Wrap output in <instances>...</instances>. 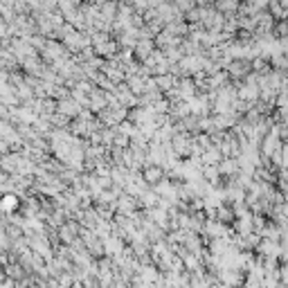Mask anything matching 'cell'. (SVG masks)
<instances>
[{
    "instance_id": "obj_2",
    "label": "cell",
    "mask_w": 288,
    "mask_h": 288,
    "mask_svg": "<svg viewBox=\"0 0 288 288\" xmlns=\"http://www.w3.org/2000/svg\"><path fill=\"white\" fill-rule=\"evenodd\" d=\"M279 2H282V7H284V9H286V12H288V0H279Z\"/></svg>"
},
{
    "instance_id": "obj_4",
    "label": "cell",
    "mask_w": 288,
    "mask_h": 288,
    "mask_svg": "<svg viewBox=\"0 0 288 288\" xmlns=\"http://www.w3.org/2000/svg\"><path fill=\"white\" fill-rule=\"evenodd\" d=\"M250 288H256V286H250Z\"/></svg>"
},
{
    "instance_id": "obj_1",
    "label": "cell",
    "mask_w": 288,
    "mask_h": 288,
    "mask_svg": "<svg viewBox=\"0 0 288 288\" xmlns=\"http://www.w3.org/2000/svg\"><path fill=\"white\" fill-rule=\"evenodd\" d=\"M279 279H282L284 284H288V264H284L282 268H279Z\"/></svg>"
},
{
    "instance_id": "obj_3",
    "label": "cell",
    "mask_w": 288,
    "mask_h": 288,
    "mask_svg": "<svg viewBox=\"0 0 288 288\" xmlns=\"http://www.w3.org/2000/svg\"><path fill=\"white\" fill-rule=\"evenodd\" d=\"M284 202L288 205V189H284Z\"/></svg>"
}]
</instances>
